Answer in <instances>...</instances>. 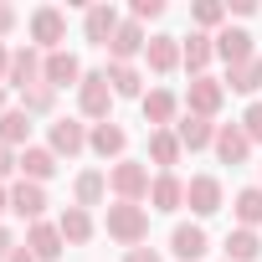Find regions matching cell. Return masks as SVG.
<instances>
[{
	"label": "cell",
	"mask_w": 262,
	"mask_h": 262,
	"mask_svg": "<svg viewBox=\"0 0 262 262\" xmlns=\"http://www.w3.org/2000/svg\"><path fill=\"white\" fill-rule=\"evenodd\" d=\"M180 155H185V149H180V139H175V128H149V160L160 165V175L175 170Z\"/></svg>",
	"instance_id": "484cf974"
},
{
	"label": "cell",
	"mask_w": 262,
	"mask_h": 262,
	"mask_svg": "<svg viewBox=\"0 0 262 262\" xmlns=\"http://www.w3.org/2000/svg\"><path fill=\"white\" fill-rule=\"evenodd\" d=\"M0 144L6 149H31V113L26 108H6L0 113Z\"/></svg>",
	"instance_id": "44dd1931"
},
{
	"label": "cell",
	"mask_w": 262,
	"mask_h": 262,
	"mask_svg": "<svg viewBox=\"0 0 262 262\" xmlns=\"http://www.w3.org/2000/svg\"><path fill=\"white\" fill-rule=\"evenodd\" d=\"M231 211H236V226L257 231V226H262V185H247V190H236Z\"/></svg>",
	"instance_id": "f546056e"
},
{
	"label": "cell",
	"mask_w": 262,
	"mask_h": 262,
	"mask_svg": "<svg viewBox=\"0 0 262 262\" xmlns=\"http://www.w3.org/2000/svg\"><path fill=\"white\" fill-rule=\"evenodd\" d=\"M226 88L231 93H257L262 88V57H252L242 67H226Z\"/></svg>",
	"instance_id": "4dcf8cb0"
},
{
	"label": "cell",
	"mask_w": 262,
	"mask_h": 262,
	"mask_svg": "<svg viewBox=\"0 0 262 262\" xmlns=\"http://www.w3.org/2000/svg\"><path fill=\"white\" fill-rule=\"evenodd\" d=\"M88 149H93L98 160H113V165H118L123 149H128V134H123L113 118H108V123H93V128H88Z\"/></svg>",
	"instance_id": "30bf717a"
},
{
	"label": "cell",
	"mask_w": 262,
	"mask_h": 262,
	"mask_svg": "<svg viewBox=\"0 0 262 262\" xmlns=\"http://www.w3.org/2000/svg\"><path fill=\"white\" fill-rule=\"evenodd\" d=\"M11 211H16L21 221H41V211H47V190H41L36 180H16V185H11Z\"/></svg>",
	"instance_id": "ffe728a7"
},
{
	"label": "cell",
	"mask_w": 262,
	"mask_h": 262,
	"mask_svg": "<svg viewBox=\"0 0 262 262\" xmlns=\"http://www.w3.org/2000/svg\"><path fill=\"white\" fill-rule=\"evenodd\" d=\"M41 82H47V88H77V82H82V62H77V52H67V47L52 52L47 67H41Z\"/></svg>",
	"instance_id": "8fae6325"
},
{
	"label": "cell",
	"mask_w": 262,
	"mask_h": 262,
	"mask_svg": "<svg viewBox=\"0 0 262 262\" xmlns=\"http://www.w3.org/2000/svg\"><path fill=\"white\" fill-rule=\"evenodd\" d=\"M11 170H21V160H16V155H11V149H6V144H0V180H6V175H11Z\"/></svg>",
	"instance_id": "74e56055"
},
{
	"label": "cell",
	"mask_w": 262,
	"mask_h": 262,
	"mask_svg": "<svg viewBox=\"0 0 262 262\" xmlns=\"http://www.w3.org/2000/svg\"><path fill=\"white\" fill-rule=\"evenodd\" d=\"M11 252H16V236H11L6 226H0V262H11Z\"/></svg>",
	"instance_id": "f35d334b"
},
{
	"label": "cell",
	"mask_w": 262,
	"mask_h": 262,
	"mask_svg": "<svg viewBox=\"0 0 262 262\" xmlns=\"http://www.w3.org/2000/svg\"><path fill=\"white\" fill-rule=\"evenodd\" d=\"M16 31V6H6V0H0V41H6Z\"/></svg>",
	"instance_id": "d590c367"
},
{
	"label": "cell",
	"mask_w": 262,
	"mask_h": 262,
	"mask_svg": "<svg viewBox=\"0 0 262 262\" xmlns=\"http://www.w3.org/2000/svg\"><path fill=\"white\" fill-rule=\"evenodd\" d=\"M221 103H226V82H216L211 72H206V77H190V88H185V113L216 118V113H221Z\"/></svg>",
	"instance_id": "5b68a950"
},
{
	"label": "cell",
	"mask_w": 262,
	"mask_h": 262,
	"mask_svg": "<svg viewBox=\"0 0 262 262\" xmlns=\"http://www.w3.org/2000/svg\"><path fill=\"white\" fill-rule=\"evenodd\" d=\"M257 257H262V236L257 231H247V226L226 231V262H257Z\"/></svg>",
	"instance_id": "f1b7e54d"
},
{
	"label": "cell",
	"mask_w": 262,
	"mask_h": 262,
	"mask_svg": "<svg viewBox=\"0 0 262 262\" xmlns=\"http://www.w3.org/2000/svg\"><path fill=\"white\" fill-rule=\"evenodd\" d=\"M6 77H11V52H6V41H0V88H6Z\"/></svg>",
	"instance_id": "ab89813d"
},
{
	"label": "cell",
	"mask_w": 262,
	"mask_h": 262,
	"mask_svg": "<svg viewBox=\"0 0 262 262\" xmlns=\"http://www.w3.org/2000/svg\"><path fill=\"white\" fill-rule=\"evenodd\" d=\"M0 113H6V88H0Z\"/></svg>",
	"instance_id": "7bdbcfd3"
},
{
	"label": "cell",
	"mask_w": 262,
	"mask_h": 262,
	"mask_svg": "<svg viewBox=\"0 0 262 262\" xmlns=\"http://www.w3.org/2000/svg\"><path fill=\"white\" fill-rule=\"evenodd\" d=\"M216 57H221L226 67H242V62H252V57H257V47H252V31H242V26H221V31H216Z\"/></svg>",
	"instance_id": "52a82bcc"
},
{
	"label": "cell",
	"mask_w": 262,
	"mask_h": 262,
	"mask_svg": "<svg viewBox=\"0 0 262 262\" xmlns=\"http://www.w3.org/2000/svg\"><path fill=\"white\" fill-rule=\"evenodd\" d=\"M211 57H216V36H206V31H190V36L180 41V67H190V77H206Z\"/></svg>",
	"instance_id": "e0dca14e"
},
{
	"label": "cell",
	"mask_w": 262,
	"mask_h": 262,
	"mask_svg": "<svg viewBox=\"0 0 262 262\" xmlns=\"http://www.w3.org/2000/svg\"><path fill=\"white\" fill-rule=\"evenodd\" d=\"M190 21H195V31H206V36H211V31L226 21V6H221V0H201V6L190 11Z\"/></svg>",
	"instance_id": "1f68e13d"
},
{
	"label": "cell",
	"mask_w": 262,
	"mask_h": 262,
	"mask_svg": "<svg viewBox=\"0 0 262 262\" xmlns=\"http://www.w3.org/2000/svg\"><path fill=\"white\" fill-rule=\"evenodd\" d=\"M11 262H36V257H31L26 247H16V252H11Z\"/></svg>",
	"instance_id": "60d3db41"
},
{
	"label": "cell",
	"mask_w": 262,
	"mask_h": 262,
	"mask_svg": "<svg viewBox=\"0 0 262 262\" xmlns=\"http://www.w3.org/2000/svg\"><path fill=\"white\" fill-rule=\"evenodd\" d=\"M77 108H82V118H98V123H108V108H113L108 72H82V82H77Z\"/></svg>",
	"instance_id": "277c9868"
},
{
	"label": "cell",
	"mask_w": 262,
	"mask_h": 262,
	"mask_svg": "<svg viewBox=\"0 0 262 262\" xmlns=\"http://www.w3.org/2000/svg\"><path fill=\"white\" fill-rule=\"evenodd\" d=\"M139 103H144V118H149V128H175V108H180V98H175L170 88H149Z\"/></svg>",
	"instance_id": "d6986e66"
},
{
	"label": "cell",
	"mask_w": 262,
	"mask_h": 262,
	"mask_svg": "<svg viewBox=\"0 0 262 262\" xmlns=\"http://www.w3.org/2000/svg\"><path fill=\"white\" fill-rule=\"evenodd\" d=\"M62 231H57V221H31V231H26V252L36 257V262H57L62 257Z\"/></svg>",
	"instance_id": "7c38bea8"
},
{
	"label": "cell",
	"mask_w": 262,
	"mask_h": 262,
	"mask_svg": "<svg viewBox=\"0 0 262 262\" xmlns=\"http://www.w3.org/2000/svg\"><path fill=\"white\" fill-rule=\"evenodd\" d=\"M242 134H247L252 144H262V103H252V108L242 113Z\"/></svg>",
	"instance_id": "836d02e7"
},
{
	"label": "cell",
	"mask_w": 262,
	"mask_h": 262,
	"mask_svg": "<svg viewBox=\"0 0 262 262\" xmlns=\"http://www.w3.org/2000/svg\"><path fill=\"white\" fill-rule=\"evenodd\" d=\"M144 62H149V72L170 77V72L180 67V36H149V47H144Z\"/></svg>",
	"instance_id": "7402d4cb"
},
{
	"label": "cell",
	"mask_w": 262,
	"mask_h": 262,
	"mask_svg": "<svg viewBox=\"0 0 262 262\" xmlns=\"http://www.w3.org/2000/svg\"><path fill=\"white\" fill-rule=\"evenodd\" d=\"M149 185H155V180H149V170H144L139 160L108 165V190H113L118 201H134V206H139V201H149Z\"/></svg>",
	"instance_id": "7a4b0ae2"
},
{
	"label": "cell",
	"mask_w": 262,
	"mask_h": 262,
	"mask_svg": "<svg viewBox=\"0 0 262 262\" xmlns=\"http://www.w3.org/2000/svg\"><path fill=\"white\" fill-rule=\"evenodd\" d=\"M118 26H123V16H118L113 6H88V16H82V36H88L93 47H108Z\"/></svg>",
	"instance_id": "2e32d148"
},
{
	"label": "cell",
	"mask_w": 262,
	"mask_h": 262,
	"mask_svg": "<svg viewBox=\"0 0 262 262\" xmlns=\"http://www.w3.org/2000/svg\"><path fill=\"white\" fill-rule=\"evenodd\" d=\"M47 149H52L57 160H62V155H67V160L82 155V149H88V128H82L77 118H57V123H52V134H47Z\"/></svg>",
	"instance_id": "9c48e42d"
},
{
	"label": "cell",
	"mask_w": 262,
	"mask_h": 262,
	"mask_svg": "<svg viewBox=\"0 0 262 262\" xmlns=\"http://www.w3.org/2000/svg\"><path fill=\"white\" fill-rule=\"evenodd\" d=\"M52 103H57V88H47V82L21 93V108H26V113H52Z\"/></svg>",
	"instance_id": "d6a6232c"
},
{
	"label": "cell",
	"mask_w": 262,
	"mask_h": 262,
	"mask_svg": "<svg viewBox=\"0 0 262 262\" xmlns=\"http://www.w3.org/2000/svg\"><path fill=\"white\" fill-rule=\"evenodd\" d=\"M165 16V0H134V21L144 26V21H160Z\"/></svg>",
	"instance_id": "e575fe53"
},
{
	"label": "cell",
	"mask_w": 262,
	"mask_h": 262,
	"mask_svg": "<svg viewBox=\"0 0 262 262\" xmlns=\"http://www.w3.org/2000/svg\"><path fill=\"white\" fill-rule=\"evenodd\" d=\"M0 211H11V190L6 185H0Z\"/></svg>",
	"instance_id": "b9f144b4"
},
{
	"label": "cell",
	"mask_w": 262,
	"mask_h": 262,
	"mask_svg": "<svg viewBox=\"0 0 262 262\" xmlns=\"http://www.w3.org/2000/svg\"><path fill=\"white\" fill-rule=\"evenodd\" d=\"M149 206H155V211H180V206H185V180H180L175 170L155 175V185H149Z\"/></svg>",
	"instance_id": "cb8c5ba5"
},
{
	"label": "cell",
	"mask_w": 262,
	"mask_h": 262,
	"mask_svg": "<svg viewBox=\"0 0 262 262\" xmlns=\"http://www.w3.org/2000/svg\"><path fill=\"white\" fill-rule=\"evenodd\" d=\"M31 41H36V52H62V41H67V16L57 11V6H36L31 11Z\"/></svg>",
	"instance_id": "3957f363"
},
{
	"label": "cell",
	"mask_w": 262,
	"mask_h": 262,
	"mask_svg": "<svg viewBox=\"0 0 262 262\" xmlns=\"http://www.w3.org/2000/svg\"><path fill=\"white\" fill-rule=\"evenodd\" d=\"M16 160H21V180H36V185H47V180L57 175V155H52L47 144H31V149H21Z\"/></svg>",
	"instance_id": "603a6c76"
},
{
	"label": "cell",
	"mask_w": 262,
	"mask_h": 262,
	"mask_svg": "<svg viewBox=\"0 0 262 262\" xmlns=\"http://www.w3.org/2000/svg\"><path fill=\"white\" fill-rule=\"evenodd\" d=\"M144 26L134 21V16H128L118 31H113V41H108V62H134V57H144Z\"/></svg>",
	"instance_id": "4fadbf2b"
},
{
	"label": "cell",
	"mask_w": 262,
	"mask_h": 262,
	"mask_svg": "<svg viewBox=\"0 0 262 262\" xmlns=\"http://www.w3.org/2000/svg\"><path fill=\"white\" fill-rule=\"evenodd\" d=\"M170 252H175L180 262H201V257L211 252V236H206V226H195V221H180V226L170 231Z\"/></svg>",
	"instance_id": "ba28073f"
},
{
	"label": "cell",
	"mask_w": 262,
	"mask_h": 262,
	"mask_svg": "<svg viewBox=\"0 0 262 262\" xmlns=\"http://www.w3.org/2000/svg\"><path fill=\"white\" fill-rule=\"evenodd\" d=\"M108 236L123 242L128 252L144 247V236H149V211L134 206V201H113V206H108Z\"/></svg>",
	"instance_id": "6da1fadb"
},
{
	"label": "cell",
	"mask_w": 262,
	"mask_h": 262,
	"mask_svg": "<svg viewBox=\"0 0 262 262\" xmlns=\"http://www.w3.org/2000/svg\"><path fill=\"white\" fill-rule=\"evenodd\" d=\"M123 262H165V257H160V252H155V247H134V252H128V257H123Z\"/></svg>",
	"instance_id": "8d00e7d4"
},
{
	"label": "cell",
	"mask_w": 262,
	"mask_h": 262,
	"mask_svg": "<svg viewBox=\"0 0 262 262\" xmlns=\"http://www.w3.org/2000/svg\"><path fill=\"white\" fill-rule=\"evenodd\" d=\"M211 149H216V160H221V165H247V155H252V139L242 134V123H221Z\"/></svg>",
	"instance_id": "9a60e30c"
},
{
	"label": "cell",
	"mask_w": 262,
	"mask_h": 262,
	"mask_svg": "<svg viewBox=\"0 0 262 262\" xmlns=\"http://www.w3.org/2000/svg\"><path fill=\"white\" fill-rule=\"evenodd\" d=\"M185 206H190L195 216H216V211H221V180H216V175H195V180L185 185Z\"/></svg>",
	"instance_id": "ac0fdd59"
},
{
	"label": "cell",
	"mask_w": 262,
	"mask_h": 262,
	"mask_svg": "<svg viewBox=\"0 0 262 262\" xmlns=\"http://www.w3.org/2000/svg\"><path fill=\"white\" fill-rule=\"evenodd\" d=\"M41 67H47V52H36V47L11 52V77H6V88H16V93L41 88Z\"/></svg>",
	"instance_id": "8992f818"
},
{
	"label": "cell",
	"mask_w": 262,
	"mask_h": 262,
	"mask_svg": "<svg viewBox=\"0 0 262 262\" xmlns=\"http://www.w3.org/2000/svg\"><path fill=\"white\" fill-rule=\"evenodd\" d=\"M57 231H62V242L82 247V242H93V216H88L82 206H67V211L57 216Z\"/></svg>",
	"instance_id": "4316f807"
},
{
	"label": "cell",
	"mask_w": 262,
	"mask_h": 262,
	"mask_svg": "<svg viewBox=\"0 0 262 262\" xmlns=\"http://www.w3.org/2000/svg\"><path fill=\"white\" fill-rule=\"evenodd\" d=\"M103 72H108L113 98H144V72H139L134 62H108Z\"/></svg>",
	"instance_id": "d4e9b609"
},
{
	"label": "cell",
	"mask_w": 262,
	"mask_h": 262,
	"mask_svg": "<svg viewBox=\"0 0 262 262\" xmlns=\"http://www.w3.org/2000/svg\"><path fill=\"white\" fill-rule=\"evenodd\" d=\"M216 128H221V123H211V118H201V113H185V118L175 123V139H180V149L195 155V149H211V144H216Z\"/></svg>",
	"instance_id": "5bb4252c"
},
{
	"label": "cell",
	"mask_w": 262,
	"mask_h": 262,
	"mask_svg": "<svg viewBox=\"0 0 262 262\" xmlns=\"http://www.w3.org/2000/svg\"><path fill=\"white\" fill-rule=\"evenodd\" d=\"M72 195H77V206H82V211L103 206V195H108V175H103V170H82V175H77V185H72Z\"/></svg>",
	"instance_id": "83f0119b"
}]
</instances>
